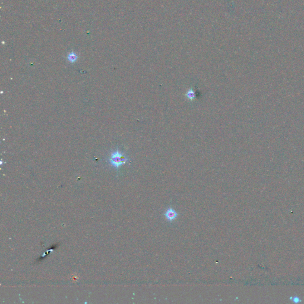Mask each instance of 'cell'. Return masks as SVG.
Returning <instances> with one entry per match:
<instances>
[{
	"instance_id": "6da1fadb",
	"label": "cell",
	"mask_w": 304,
	"mask_h": 304,
	"mask_svg": "<svg viewBox=\"0 0 304 304\" xmlns=\"http://www.w3.org/2000/svg\"><path fill=\"white\" fill-rule=\"evenodd\" d=\"M130 158L123 152L117 149L110 154L108 161L111 166L118 169L121 166L128 162Z\"/></svg>"
},
{
	"instance_id": "7a4b0ae2",
	"label": "cell",
	"mask_w": 304,
	"mask_h": 304,
	"mask_svg": "<svg viewBox=\"0 0 304 304\" xmlns=\"http://www.w3.org/2000/svg\"><path fill=\"white\" fill-rule=\"evenodd\" d=\"M164 216L167 221L172 222L176 220L179 216V214L172 207H169L165 211Z\"/></svg>"
},
{
	"instance_id": "3957f363",
	"label": "cell",
	"mask_w": 304,
	"mask_h": 304,
	"mask_svg": "<svg viewBox=\"0 0 304 304\" xmlns=\"http://www.w3.org/2000/svg\"><path fill=\"white\" fill-rule=\"evenodd\" d=\"M185 96L190 101H193L197 97V93L194 89L190 88L188 90V91L186 92Z\"/></svg>"
},
{
	"instance_id": "277c9868",
	"label": "cell",
	"mask_w": 304,
	"mask_h": 304,
	"mask_svg": "<svg viewBox=\"0 0 304 304\" xmlns=\"http://www.w3.org/2000/svg\"><path fill=\"white\" fill-rule=\"evenodd\" d=\"M67 60L69 61L70 63H74L76 62L77 60H78V58H79V56L77 55V54H76L75 52H71L70 53H69L68 55H67Z\"/></svg>"
}]
</instances>
